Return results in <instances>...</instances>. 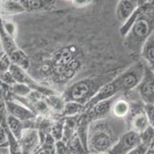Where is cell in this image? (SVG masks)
I'll return each mask as SVG.
<instances>
[{
	"mask_svg": "<svg viewBox=\"0 0 154 154\" xmlns=\"http://www.w3.org/2000/svg\"><path fill=\"white\" fill-rule=\"evenodd\" d=\"M112 71L98 75H93L75 81L68 86L63 92L62 97L65 102L75 101L86 105L92 97L107 84L116 77L112 76Z\"/></svg>",
	"mask_w": 154,
	"mask_h": 154,
	"instance_id": "1",
	"label": "cell"
},
{
	"mask_svg": "<svg viewBox=\"0 0 154 154\" xmlns=\"http://www.w3.org/2000/svg\"><path fill=\"white\" fill-rule=\"evenodd\" d=\"M154 33V3L146 4L131 30L124 37L126 48L131 53L140 54L143 45Z\"/></svg>",
	"mask_w": 154,
	"mask_h": 154,
	"instance_id": "2",
	"label": "cell"
},
{
	"mask_svg": "<svg viewBox=\"0 0 154 154\" xmlns=\"http://www.w3.org/2000/svg\"><path fill=\"white\" fill-rule=\"evenodd\" d=\"M101 120L102 119L94 121L90 125L88 137L89 153L108 152L120 137H117L107 122Z\"/></svg>",
	"mask_w": 154,
	"mask_h": 154,
	"instance_id": "3",
	"label": "cell"
},
{
	"mask_svg": "<svg viewBox=\"0 0 154 154\" xmlns=\"http://www.w3.org/2000/svg\"><path fill=\"white\" fill-rule=\"evenodd\" d=\"M144 68L143 63H138L117 75L121 92H130L137 88L143 76Z\"/></svg>",
	"mask_w": 154,
	"mask_h": 154,
	"instance_id": "4",
	"label": "cell"
},
{
	"mask_svg": "<svg viewBox=\"0 0 154 154\" xmlns=\"http://www.w3.org/2000/svg\"><path fill=\"white\" fill-rule=\"evenodd\" d=\"M135 90L143 103L154 104V71L148 65L145 66L142 80Z\"/></svg>",
	"mask_w": 154,
	"mask_h": 154,
	"instance_id": "5",
	"label": "cell"
},
{
	"mask_svg": "<svg viewBox=\"0 0 154 154\" xmlns=\"http://www.w3.org/2000/svg\"><path fill=\"white\" fill-rule=\"evenodd\" d=\"M141 143L140 136L138 133L130 129L120 136L117 143L109 150V154H127L131 149Z\"/></svg>",
	"mask_w": 154,
	"mask_h": 154,
	"instance_id": "6",
	"label": "cell"
},
{
	"mask_svg": "<svg viewBox=\"0 0 154 154\" xmlns=\"http://www.w3.org/2000/svg\"><path fill=\"white\" fill-rule=\"evenodd\" d=\"M22 154H34L42 145L39 131L35 128H27L19 139Z\"/></svg>",
	"mask_w": 154,
	"mask_h": 154,
	"instance_id": "7",
	"label": "cell"
},
{
	"mask_svg": "<svg viewBox=\"0 0 154 154\" xmlns=\"http://www.w3.org/2000/svg\"><path fill=\"white\" fill-rule=\"evenodd\" d=\"M7 112L24 122H29L37 119V115L29 106L19 101L8 100L5 102Z\"/></svg>",
	"mask_w": 154,
	"mask_h": 154,
	"instance_id": "8",
	"label": "cell"
},
{
	"mask_svg": "<svg viewBox=\"0 0 154 154\" xmlns=\"http://www.w3.org/2000/svg\"><path fill=\"white\" fill-rule=\"evenodd\" d=\"M117 96L108 99V100H103L97 104H95L94 106H92L90 110H86L85 112L88 114V116L91 120V122L94 121L105 119L110 113H111V107L113 105V102L116 100V97Z\"/></svg>",
	"mask_w": 154,
	"mask_h": 154,
	"instance_id": "9",
	"label": "cell"
},
{
	"mask_svg": "<svg viewBox=\"0 0 154 154\" xmlns=\"http://www.w3.org/2000/svg\"><path fill=\"white\" fill-rule=\"evenodd\" d=\"M149 126L147 117L143 110V104L142 108L136 109V111L133 113L132 117L130 120L131 129L140 134Z\"/></svg>",
	"mask_w": 154,
	"mask_h": 154,
	"instance_id": "10",
	"label": "cell"
},
{
	"mask_svg": "<svg viewBox=\"0 0 154 154\" xmlns=\"http://www.w3.org/2000/svg\"><path fill=\"white\" fill-rule=\"evenodd\" d=\"M138 7L137 0L129 1V0H120L117 6V17L120 22H124L129 19L136 8Z\"/></svg>",
	"mask_w": 154,
	"mask_h": 154,
	"instance_id": "11",
	"label": "cell"
},
{
	"mask_svg": "<svg viewBox=\"0 0 154 154\" xmlns=\"http://www.w3.org/2000/svg\"><path fill=\"white\" fill-rule=\"evenodd\" d=\"M140 55L154 71V33L144 42L141 49Z\"/></svg>",
	"mask_w": 154,
	"mask_h": 154,
	"instance_id": "12",
	"label": "cell"
},
{
	"mask_svg": "<svg viewBox=\"0 0 154 154\" xmlns=\"http://www.w3.org/2000/svg\"><path fill=\"white\" fill-rule=\"evenodd\" d=\"M9 59L12 64L19 66L27 71L31 66V59L23 50L16 49L9 55Z\"/></svg>",
	"mask_w": 154,
	"mask_h": 154,
	"instance_id": "13",
	"label": "cell"
},
{
	"mask_svg": "<svg viewBox=\"0 0 154 154\" xmlns=\"http://www.w3.org/2000/svg\"><path fill=\"white\" fill-rule=\"evenodd\" d=\"M26 8L20 2L4 0L0 2V13L3 15H16L26 12Z\"/></svg>",
	"mask_w": 154,
	"mask_h": 154,
	"instance_id": "14",
	"label": "cell"
},
{
	"mask_svg": "<svg viewBox=\"0 0 154 154\" xmlns=\"http://www.w3.org/2000/svg\"><path fill=\"white\" fill-rule=\"evenodd\" d=\"M26 122L20 120L16 117L13 116L12 115L7 116L6 119V125L8 129H9L11 133L15 136L16 139H21L22 135V133L26 129H27L26 127Z\"/></svg>",
	"mask_w": 154,
	"mask_h": 154,
	"instance_id": "15",
	"label": "cell"
},
{
	"mask_svg": "<svg viewBox=\"0 0 154 154\" xmlns=\"http://www.w3.org/2000/svg\"><path fill=\"white\" fill-rule=\"evenodd\" d=\"M26 10L35 11L38 9H48L54 3V0H20Z\"/></svg>",
	"mask_w": 154,
	"mask_h": 154,
	"instance_id": "16",
	"label": "cell"
},
{
	"mask_svg": "<svg viewBox=\"0 0 154 154\" xmlns=\"http://www.w3.org/2000/svg\"><path fill=\"white\" fill-rule=\"evenodd\" d=\"M130 103L124 99H118L113 102L111 107V113L117 118H124L131 113Z\"/></svg>",
	"mask_w": 154,
	"mask_h": 154,
	"instance_id": "17",
	"label": "cell"
},
{
	"mask_svg": "<svg viewBox=\"0 0 154 154\" xmlns=\"http://www.w3.org/2000/svg\"><path fill=\"white\" fill-rule=\"evenodd\" d=\"M0 39H1V42H2L4 51L8 55H9L14 50L18 49L13 38L9 36L4 29L1 18H0Z\"/></svg>",
	"mask_w": 154,
	"mask_h": 154,
	"instance_id": "18",
	"label": "cell"
},
{
	"mask_svg": "<svg viewBox=\"0 0 154 154\" xmlns=\"http://www.w3.org/2000/svg\"><path fill=\"white\" fill-rule=\"evenodd\" d=\"M86 111L85 106L75 101H68L65 103L61 115L64 116H75L82 114Z\"/></svg>",
	"mask_w": 154,
	"mask_h": 154,
	"instance_id": "19",
	"label": "cell"
},
{
	"mask_svg": "<svg viewBox=\"0 0 154 154\" xmlns=\"http://www.w3.org/2000/svg\"><path fill=\"white\" fill-rule=\"evenodd\" d=\"M45 100L51 110H54V112L61 114L66 103L62 96H58L57 93H55L52 95L46 96L45 97Z\"/></svg>",
	"mask_w": 154,
	"mask_h": 154,
	"instance_id": "20",
	"label": "cell"
},
{
	"mask_svg": "<svg viewBox=\"0 0 154 154\" xmlns=\"http://www.w3.org/2000/svg\"><path fill=\"white\" fill-rule=\"evenodd\" d=\"M67 144L73 154H89V152L85 149L82 140L80 139L77 134L69 142L67 143Z\"/></svg>",
	"mask_w": 154,
	"mask_h": 154,
	"instance_id": "21",
	"label": "cell"
},
{
	"mask_svg": "<svg viewBox=\"0 0 154 154\" xmlns=\"http://www.w3.org/2000/svg\"><path fill=\"white\" fill-rule=\"evenodd\" d=\"M141 143L148 148H152L154 145V128L151 126H149L140 134Z\"/></svg>",
	"mask_w": 154,
	"mask_h": 154,
	"instance_id": "22",
	"label": "cell"
},
{
	"mask_svg": "<svg viewBox=\"0 0 154 154\" xmlns=\"http://www.w3.org/2000/svg\"><path fill=\"white\" fill-rule=\"evenodd\" d=\"M12 65L9 55L5 51L0 52V78L9 73V69Z\"/></svg>",
	"mask_w": 154,
	"mask_h": 154,
	"instance_id": "23",
	"label": "cell"
},
{
	"mask_svg": "<svg viewBox=\"0 0 154 154\" xmlns=\"http://www.w3.org/2000/svg\"><path fill=\"white\" fill-rule=\"evenodd\" d=\"M64 120H57L53 123L51 128L50 134L53 136L55 141H59L62 139L63 130H64Z\"/></svg>",
	"mask_w": 154,
	"mask_h": 154,
	"instance_id": "24",
	"label": "cell"
},
{
	"mask_svg": "<svg viewBox=\"0 0 154 154\" xmlns=\"http://www.w3.org/2000/svg\"><path fill=\"white\" fill-rule=\"evenodd\" d=\"M12 92L15 93V95L19 96L21 97H28L31 93L33 90L26 84H22V83H13L12 87Z\"/></svg>",
	"mask_w": 154,
	"mask_h": 154,
	"instance_id": "25",
	"label": "cell"
},
{
	"mask_svg": "<svg viewBox=\"0 0 154 154\" xmlns=\"http://www.w3.org/2000/svg\"><path fill=\"white\" fill-rule=\"evenodd\" d=\"M2 26H3L4 29H5V32L9 34V36H12L13 39H15V36H16V33H17V27L15 24L13 22H11V21L8 20H2Z\"/></svg>",
	"mask_w": 154,
	"mask_h": 154,
	"instance_id": "26",
	"label": "cell"
},
{
	"mask_svg": "<svg viewBox=\"0 0 154 154\" xmlns=\"http://www.w3.org/2000/svg\"><path fill=\"white\" fill-rule=\"evenodd\" d=\"M55 152L56 154H73L67 143L62 140L55 143Z\"/></svg>",
	"mask_w": 154,
	"mask_h": 154,
	"instance_id": "27",
	"label": "cell"
},
{
	"mask_svg": "<svg viewBox=\"0 0 154 154\" xmlns=\"http://www.w3.org/2000/svg\"><path fill=\"white\" fill-rule=\"evenodd\" d=\"M9 146L7 125H0V147Z\"/></svg>",
	"mask_w": 154,
	"mask_h": 154,
	"instance_id": "28",
	"label": "cell"
},
{
	"mask_svg": "<svg viewBox=\"0 0 154 154\" xmlns=\"http://www.w3.org/2000/svg\"><path fill=\"white\" fill-rule=\"evenodd\" d=\"M143 110L149 126L154 128V104H143Z\"/></svg>",
	"mask_w": 154,
	"mask_h": 154,
	"instance_id": "29",
	"label": "cell"
},
{
	"mask_svg": "<svg viewBox=\"0 0 154 154\" xmlns=\"http://www.w3.org/2000/svg\"><path fill=\"white\" fill-rule=\"evenodd\" d=\"M149 148L146 146H145L144 144H143L141 143L139 146H137V147L134 148L133 149H131L129 152H127V154H146V151L148 150Z\"/></svg>",
	"mask_w": 154,
	"mask_h": 154,
	"instance_id": "30",
	"label": "cell"
},
{
	"mask_svg": "<svg viewBox=\"0 0 154 154\" xmlns=\"http://www.w3.org/2000/svg\"><path fill=\"white\" fill-rule=\"evenodd\" d=\"M93 1L94 0H72L73 4L78 8L85 7L87 5H90Z\"/></svg>",
	"mask_w": 154,
	"mask_h": 154,
	"instance_id": "31",
	"label": "cell"
},
{
	"mask_svg": "<svg viewBox=\"0 0 154 154\" xmlns=\"http://www.w3.org/2000/svg\"><path fill=\"white\" fill-rule=\"evenodd\" d=\"M146 154H154V149H153V148H149V149H148V150L146 151Z\"/></svg>",
	"mask_w": 154,
	"mask_h": 154,
	"instance_id": "32",
	"label": "cell"
},
{
	"mask_svg": "<svg viewBox=\"0 0 154 154\" xmlns=\"http://www.w3.org/2000/svg\"><path fill=\"white\" fill-rule=\"evenodd\" d=\"M89 154H109L107 152H103V153H89Z\"/></svg>",
	"mask_w": 154,
	"mask_h": 154,
	"instance_id": "33",
	"label": "cell"
},
{
	"mask_svg": "<svg viewBox=\"0 0 154 154\" xmlns=\"http://www.w3.org/2000/svg\"><path fill=\"white\" fill-rule=\"evenodd\" d=\"M12 1H16V2H19L20 0H12Z\"/></svg>",
	"mask_w": 154,
	"mask_h": 154,
	"instance_id": "34",
	"label": "cell"
},
{
	"mask_svg": "<svg viewBox=\"0 0 154 154\" xmlns=\"http://www.w3.org/2000/svg\"><path fill=\"white\" fill-rule=\"evenodd\" d=\"M152 148H153V149H154V145H153V146H152Z\"/></svg>",
	"mask_w": 154,
	"mask_h": 154,
	"instance_id": "35",
	"label": "cell"
},
{
	"mask_svg": "<svg viewBox=\"0 0 154 154\" xmlns=\"http://www.w3.org/2000/svg\"><path fill=\"white\" fill-rule=\"evenodd\" d=\"M67 1H71V0H67Z\"/></svg>",
	"mask_w": 154,
	"mask_h": 154,
	"instance_id": "36",
	"label": "cell"
},
{
	"mask_svg": "<svg viewBox=\"0 0 154 154\" xmlns=\"http://www.w3.org/2000/svg\"><path fill=\"white\" fill-rule=\"evenodd\" d=\"M129 1H133V0H129Z\"/></svg>",
	"mask_w": 154,
	"mask_h": 154,
	"instance_id": "37",
	"label": "cell"
},
{
	"mask_svg": "<svg viewBox=\"0 0 154 154\" xmlns=\"http://www.w3.org/2000/svg\"><path fill=\"white\" fill-rule=\"evenodd\" d=\"M9 154H10V153H9Z\"/></svg>",
	"mask_w": 154,
	"mask_h": 154,
	"instance_id": "38",
	"label": "cell"
}]
</instances>
